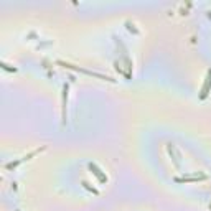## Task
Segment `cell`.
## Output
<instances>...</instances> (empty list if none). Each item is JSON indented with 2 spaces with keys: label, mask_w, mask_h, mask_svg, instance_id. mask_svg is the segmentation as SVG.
<instances>
[{
  "label": "cell",
  "mask_w": 211,
  "mask_h": 211,
  "mask_svg": "<svg viewBox=\"0 0 211 211\" xmlns=\"http://www.w3.org/2000/svg\"><path fill=\"white\" fill-rule=\"evenodd\" d=\"M89 168H91L92 172H94V175H96V177H99V180H101V182H106V177H104V175L101 173V170L97 168L96 165H92V163H91V165H89Z\"/></svg>",
  "instance_id": "obj_1"
},
{
  "label": "cell",
  "mask_w": 211,
  "mask_h": 211,
  "mask_svg": "<svg viewBox=\"0 0 211 211\" xmlns=\"http://www.w3.org/2000/svg\"><path fill=\"white\" fill-rule=\"evenodd\" d=\"M211 84V71H208V78H206V84H205V87H203V92H201V97H205L208 92V86Z\"/></svg>",
  "instance_id": "obj_2"
}]
</instances>
